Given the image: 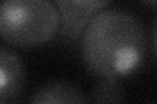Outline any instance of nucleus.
Returning a JSON list of instances; mask_svg holds the SVG:
<instances>
[{"label":"nucleus","instance_id":"2","mask_svg":"<svg viewBox=\"0 0 157 104\" xmlns=\"http://www.w3.org/2000/svg\"><path fill=\"white\" fill-rule=\"evenodd\" d=\"M60 25V13L51 0H0V38L12 46L46 44Z\"/></svg>","mask_w":157,"mask_h":104},{"label":"nucleus","instance_id":"1","mask_svg":"<svg viewBox=\"0 0 157 104\" xmlns=\"http://www.w3.org/2000/svg\"><path fill=\"white\" fill-rule=\"evenodd\" d=\"M80 37L84 64L98 78L131 76L145 59V29L126 11L102 9L88 21Z\"/></svg>","mask_w":157,"mask_h":104},{"label":"nucleus","instance_id":"5","mask_svg":"<svg viewBox=\"0 0 157 104\" xmlns=\"http://www.w3.org/2000/svg\"><path fill=\"white\" fill-rule=\"evenodd\" d=\"M89 98L85 96L80 88L68 82H50L39 87L30 98V103L51 104V103H88Z\"/></svg>","mask_w":157,"mask_h":104},{"label":"nucleus","instance_id":"3","mask_svg":"<svg viewBox=\"0 0 157 104\" xmlns=\"http://www.w3.org/2000/svg\"><path fill=\"white\" fill-rule=\"evenodd\" d=\"M110 0H54L60 13L62 37L77 41L88 21L109 4Z\"/></svg>","mask_w":157,"mask_h":104},{"label":"nucleus","instance_id":"6","mask_svg":"<svg viewBox=\"0 0 157 104\" xmlns=\"http://www.w3.org/2000/svg\"><path fill=\"white\" fill-rule=\"evenodd\" d=\"M126 100L124 90L118 80L101 78L90 94L89 102L94 103H122Z\"/></svg>","mask_w":157,"mask_h":104},{"label":"nucleus","instance_id":"4","mask_svg":"<svg viewBox=\"0 0 157 104\" xmlns=\"http://www.w3.org/2000/svg\"><path fill=\"white\" fill-rule=\"evenodd\" d=\"M22 60L11 49L0 46V103L16 99L25 86Z\"/></svg>","mask_w":157,"mask_h":104},{"label":"nucleus","instance_id":"7","mask_svg":"<svg viewBox=\"0 0 157 104\" xmlns=\"http://www.w3.org/2000/svg\"><path fill=\"white\" fill-rule=\"evenodd\" d=\"M141 2H143L145 5L155 8V7H156V2H157V0H141Z\"/></svg>","mask_w":157,"mask_h":104}]
</instances>
